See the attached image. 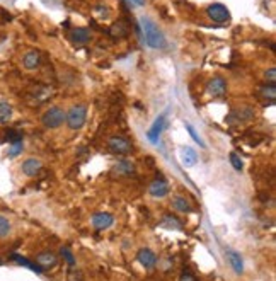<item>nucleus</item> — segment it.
Returning a JSON list of instances; mask_svg holds the SVG:
<instances>
[{"label": "nucleus", "instance_id": "obj_1", "mask_svg": "<svg viewBox=\"0 0 276 281\" xmlns=\"http://www.w3.org/2000/svg\"><path fill=\"white\" fill-rule=\"evenodd\" d=\"M140 24H142V33H144L147 46L152 48V50H162L166 46V36L159 29V26L150 17H142Z\"/></svg>", "mask_w": 276, "mask_h": 281}, {"label": "nucleus", "instance_id": "obj_2", "mask_svg": "<svg viewBox=\"0 0 276 281\" xmlns=\"http://www.w3.org/2000/svg\"><path fill=\"white\" fill-rule=\"evenodd\" d=\"M87 121V108L84 104H75L65 113V123L72 131L82 130Z\"/></svg>", "mask_w": 276, "mask_h": 281}, {"label": "nucleus", "instance_id": "obj_3", "mask_svg": "<svg viewBox=\"0 0 276 281\" xmlns=\"http://www.w3.org/2000/svg\"><path fill=\"white\" fill-rule=\"evenodd\" d=\"M63 121H65V111L58 108V106H51L41 116V124L46 130H56V128H60L63 124Z\"/></svg>", "mask_w": 276, "mask_h": 281}, {"label": "nucleus", "instance_id": "obj_4", "mask_svg": "<svg viewBox=\"0 0 276 281\" xmlns=\"http://www.w3.org/2000/svg\"><path fill=\"white\" fill-rule=\"evenodd\" d=\"M206 16L210 17L213 22H218V24H225V22L230 21V12L229 9L222 4H212L206 9Z\"/></svg>", "mask_w": 276, "mask_h": 281}, {"label": "nucleus", "instance_id": "obj_5", "mask_svg": "<svg viewBox=\"0 0 276 281\" xmlns=\"http://www.w3.org/2000/svg\"><path fill=\"white\" fill-rule=\"evenodd\" d=\"M108 147H109L111 152H114V154H119V155L130 154V152H131V142L128 140V138L119 136V135L111 136L109 140H108Z\"/></svg>", "mask_w": 276, "mask_h": 281}, {"label": "nucleus", "instance_id": "obj_6", "mask_svg": "<svg viewBox=\"0 0 276 281\" xmlns=\"http://www.w3.org/2000/svg\"><path fill=\"white\" fill-rule=\"evenodd\" d=\"M91 224H92V227H94L96 230L104 232V230H108V229L113 227L114 217L111 215V213H108V212H99V213H94V215H92Z\"/></svg>", "mask_w": 276, "mask_h": 281}, {"label": "nucleus", "instance_id": "obj_7", "mask_svg": "<svg viewBox=\"0 0 276 281\" xmlns=\"http://www.w3.org/2000/svg\"><path fill=\"white\" fill-rule=\"evenodd\" d=\"M136 261L140 262L147 271L154 269V267L157 266V256H155V252L149 247H142L140 251L136 252Z\"/></svg>", "mask_w": 276, "mask_h": 281}, {"label": "nucleus", "instance_id": "obj_8", "mask_svg": "<svg viewBox=\"0 0 276 281\" xmlns=\"http://www.w3.org/2000/svg\"><path fill=\"white\" fill-rule=\"evenodd\" d=\"M36 264L41 267L43 271L53 269V267L58 266V256L51 251H41L36 256Z\"/></svg>", "mask_w": 276, "mask_h": 281}, {"label": "nucleus", "instance_id": "obj_9", "mask_svg": "<svg viewBox=\"0 0 276 281\" xmlns=\"http://www.w3.org/2000/svg\"><path fill=\"white\" fill-rule=\"evenodd\" d=\"M166 118H167L166 113L160 114L159 118L154 121L152 128H150V130L147 131V138H149V140L152 142V144H159V138H160V135H162L164 128H166Z\"/></svg>", "mask_w": 276, "mask_h": 281}, {"label": "nucleus", "instance_id": "obj_10", "mask_svg": "<svg viewBox=\"0 0 276 281\" xmlns=\"http://www.w3.org/2000/svg\"><path fill=\"white\" fill-rule=\"evenodd\" d=\"M206 91L212 97H224L227 94V82L222 77H213L206 84Z\"/></svg>", "mask_w": 276, "mask_h": 281}, {"label": "nucleus", "instance_id": "obj_11", "mask_svg": "<svg viewBox=\"0 0 276 281\" xmlns=\"http://www.w3.org/2000/svg\"><path fill=\"white\" fill-rule=\"evenodd\" d=\"M179 159L184 167H193L198 164V152L193 149V147H181L179 149Z\"/></svg>", "mask_w": 276, "mask_h": 281}, {"label": "nucleus", "instance_id": "obj_12", "mask_svg": "<svg viewBox=\"0 0 276 281\" xmlns=\"http://www.w3.org/2000/svg\"><path fill=\"white\" fill-rule=\"evenodd\" d=\"M149 194L152 196V198H157V199L166 198V196L169 194V184L164 179H154L152 182H150Z\"/></svg>", "mask_w": 276, "mask_h": 281}, {"label": "nucleus", "instance_id": "obj_13", "mask_svg": "<svg viewBox=\"0 0 276 281\" xmlns=\"http://www.w3.org/2000/svg\"><path fill=\"white\" fill-rule=\"evenodd\" d=\"M41 169H43V164L39 159H26L21 166L22 174L28 177H36L38 174L41 172Z\"/></svg>", "mask_w": 276, "mask_h": 281}, {"label": "nucleus", "instance_id": "obj_14", "mask_svg": "<svg viewBox=\"0 0 276 281\" xmlns=\"http://www.w3.org/2000/svg\"><path fill=\"white\" fill-rule=\"evenodd\" d=\"M225 256H227V261H229V264L230 267L234 269V273L235 274H242L244 273V259H242V256L237 252V251H234V249H229V251L225 252Z\"/></svg>", "mask_w": 276, "mask_h": 281}, {"label": "nucleus", "instance_id": "obj_15", "mask_svg": "<svg viewBox=\"0 0 276 281\" xmlns=\"http://www.w3.org/2000/svg\"><path fill=\"white\" fill-rule=\"evenodd\" d=\"M22 65H24L26 70H36L41 65V55L36 50H29L24 53L22 56Z\"/></svg>", "mask_w": 276, "mask_h": 281}, {"label": "nucleus", "instance_id": "obj_16", "mask_svg": "<svg viewBox=\"0 0 276 281\" xmlns=\"http://www.w3.org/2000/svg\"><path fill=\"white\" fill-rule=\"evenodd\" d=\"M113 172L118 176H131V174H135V164L130 160H118L113 166Z\"/></svg>", "mask_w": 276, "mask_h": 281}, {"label": "nucleus", "instance_id": "obj_17", "mask_svg": "<svg viewBox=\"0 0 276 281\" xmlns=\"http://www.w3.org/2000/svg\"><path fill=\"white\" fill-rule=\"evenodd\" d=\"M171 204H172V208H174L176 212H179V213H191V212H193V206H191V203L184 198V196H181V194L174 196Z\"/></svg>", "mask_w": 276, "mask_h": 281}, {"label": "nucleus", "instance_id": "obj_18", "mask_svg": "<svg viewBox=\"0 0 276 281\" xmlns=\"http://www.w3.org/2000/svg\"><path fill=\"white\" fill-rule=\"evenodd\" d=\"M11 259L14 261V262H17V264H19V266L28 267V269H31V271H33V273H38V274H41V273H43V269L36 264V262H33V261L26 259V257L19 256V254H12Z\"/></svg>", "mask_w": 276, "mask_h": 281}, {"label": "nucleus", "instance_id": "obj_19", "mask_svg": "<svg viewBox=\"0 0 276 281\" xmlns=\"http://www.w3.org/2000/svg\"><path fill=\"white\" fill-rule=\"evenodd\" d=\"M160 227L162 229H167V230H182L184 229V225H182V222L179 218L172 217V215H166L160 220Z\"/></svg>", "mask_w": 276, "mask_h": 281}, {"label": "nucleus", "instance_id": "obj_20", "mask_svg": "<svg viewBox=\"0 0 276 281\" xmlns=\"http://www.w3.org/2000/svg\"><path fill=\"white\" fill-rule=\"evenodd\" d=\"M72 41L74 43H79V44H84V43H89V39H91V31L87 28H77L72 31Z\"/></svg>", "mask_w": 276, "mask_h": 281}, {"label": "nucleus", "instance_id": "obj_21", "mask_svg": "<svg viewBox=\"0 0 276 281\" xmlns=\"http://www.w3.org/2000/svg\"><path fill=\"white\" fill-rule=\"evenodd\" d=\"M12 118V108L7 101H0V123L6 124Z\"/></svg>", "mask_w": 276, "mask_h": 281}, {"label": "nucleus", "instance_id": "obj_22", "mask_svg": "<svg viewBox=\"0 0 276 281\" xmlns=\"http://www.w3.org/2000/svg\"><path fill=\"white\" fill-rule=\"evenodd\" d=\"M11 230H12V224H11V220H9L7 217L0 215V239L7 237V235L11 234Z\"/></svg>", "mask_w": 276, "mask_h": 281}, {"label": "nucleus", "instance_id": "obj_23", "mask_svg": "<svg viewBox=\"0 0 276 281\" xmlns=\"http://www.w3.org/2000/svg\"><path fill=\"white\" fill-rule=\"evenodd\" d=\"M22 150H24V142L19 140V142H16V144H11V147H9L7 155H9L11 159H16L17 155L22 154Z\"/></svg>", "mask_w": 276, "mask_h": 281}, {"label": "nucleus", "instance_id": "obj_24", "mask_svg": "<svg viewBox=\"0 0 276 281\" xmlns=\"http://www.w3.org/2000/svg\"><path fill=\"white\" fill-rule=\"evenodd\" d=\"M60 254H61V257H63V261L68 264L70 267H75V264H77V261H75V256H74V252L70 251L68 247H61L60 249Z\"/></svg>", "mask_w": 276, "mask_h": 281}, {"label": "nucleus", "instance_id": "obj_25", "mask_svg": "<svg viewBox=\"0 0 276 281\" xmlns=\"http://www.w3.org/2000/svg\"><path fill=\"white\" fill-rule=\"evenodd\" d=\"M234 114L239 118V121H249V119L254 118V109H251V108H242V109H239L237 113H234Z\"/></svg>", "mask_w": 276, "mask_h": 281}, {"label": "nucleus", "instance_id": "obj_26", "mask_svg": "<svg viewBox=\"0 0 276 281\" xmlns=\"http://www.w3.org/2000/svg\"><path fill=\"white\" fill-rule=\"evenodd\" d=\"M261 96L264 97V99L274 101V99H276V87H274V84H271V86L261 87Z\"/></svg>", "mask_w": 276, "mask_h": 281}, {"label": "nucleus", "instance_id": "obj_27", "mask_svg": "<svg viewBox=\"0 0 276 281\" xmlns=\"http://www.w3.org/2000/svg\"><path fill=\"white\" fill-rule=\"evenodd\" d=\"M229 160H230V164H232V167L235 169V171H237V172H242L244 162H242V159H240V155H237L235 152H232V154L229 155Z\"/></svg>", "mask_w": 276, "mask_h": 281}, {"label": "nucleus", "instance_id": "obj_28", "mask_svg": "<svg viewBox=\"0 0 276 281\" xmlns=\"http://www.w3.org/2000/svg\"><path fill=\"white\" fill-rule=\"evenodd\" d=\"M184 126H186V130H188V133L191 135V138H193V140L196 142V144H198L199 147H201V149H204V147H206V145H204V142L201 140V136H199L198 133H196V130H194V128H193V124L184 123Z\"/></svg>", "mask_w": 276, "mask_h": 281}, {"label": "nucleus", "instance_id": "obj_29", "mask_svg": "<svg viewBox=\"0 0 276 281\" xmlns=\"http://www.w3.org/2000/svg\"><path fill=\"white\" fill-rule=\"evenodd\" d=\"M7 142H9V145L11 144H16V142H19L22 140V136H21V133L19 131H16V130H11V131H7Z\"/></svg>", "mask_w": 276, "mask_h": 281}, {"label": "nucleus", "instance_id": "obj_30", "mask_svg": "<svg viewBox=\"0 0 276 281\" xmlns=\"http://www.w3.org/2000/svg\"><path fill=\"white\" fill-rule=\"evenodd\" d=\"M264 79L269 80L271 84L276 82V68H274V66H271L269 70H266V72H264Z\"/></svg>", "mask_w": 276, "mask_h": 281}, {"label": "nucleus", "instance_id": "obj_31", "mask_svg": "<svg viewBox=\"0 0 276 281\" xmlns=\"http://www.w3.org/2000/svg\"><path fill=\"white\" fill-rule=\"evenodd\" d=\"M68 281H84V276L80 271H75L72 267V271L68 273Z\"/></svg>", "mask_w": 276, "mask_h": 281}, {"label": "nucleus", "instance_id": "obj_32", "mask_svg": "<svg viewBox=\"0 0 276 281\" xmlns=\"http://www.w3.org/2000/svg\"><path fill=\"white\" fill-rule=\"evenodd\" d=\"M179 281H198V279H196V276H194V274H191V273L186 271V273H182L179 276Z\"/></svg>", "mask_w": 276, "mask_h": 281}, {"label": "nucleus", "instance_id": "obj_33", "mask_svg": "<svg viewBox=\"0 0 276 281\" xmlns=\"http://www.w3.org/2000/svg\"><path fill=\"white\" fill-rule=\"evenodd\" d=\"M130 2H131L135 7H142V6H145V0H130Z\"/></svg>", "mask_w": 276, "mask_h": 281}]
</instances>
